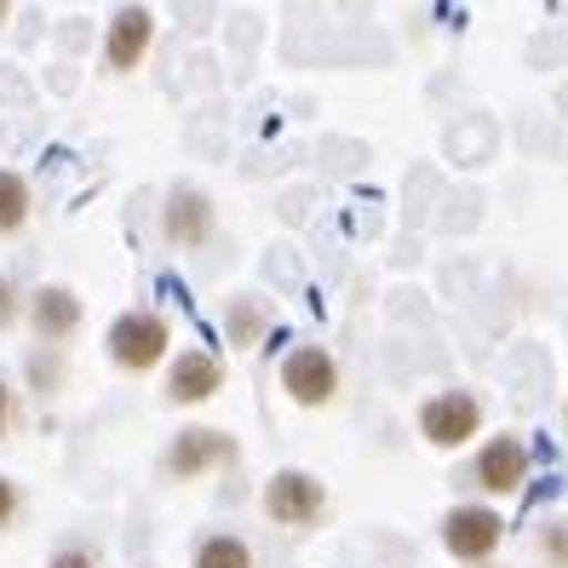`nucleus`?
<instances>
[{
	"label": "nucleus",
	"instance_id": "15",
	"mask_svg": "<svg viewBox=\"0 0 568 568\" xmlns=\"http://www.w3.org/2000/svg\"><path fill=\"white\" fill-rule=\"evenodd\" d=\"M540 557H546L551 568H568V523H562V517H551V523L540 528Z\"/></svg>",
	"mask_w": 568,
	"mask_h": 568
},
{
	"label": "nucleus",
	"instance_id": "1",
	"mask_svg": "<svg viewBox=\"0 0 568 568\" xmlns=\"http://www.w3.org/2000/svg\"><path fill=\"white\" fill-rule=\"evenodd\" d=\"M499 540H506V523H499V511H488V506H454L443 517V546L465 568H483Z\"/></svg>",
	"mask_w": 568,
	"mask_h": 568
},
{
	"label": "nucleus",
	"instance_id": "2",
	"mask_svg": "<svg viewBox=\"0 0 568 568\" xmlns=\"http://www.w3.org/2000/svg\"><path fill=\"white\" fill-rule=\"evenodd\" d=\"M166 322L155 316V311H126V316H115V327H110V356H115V367H126V374H150V367L166 356Z\"/></svg>",
	"mask_w": 568,
	"mask_h": 568
},
{
	"label": "nucleus",
	"instance_id": "8",
	"mask_svg": "<svg viewBox=\"0 0 568 568\" xmlns=\"http://www.w3.org/2000/svg\"><path fill=\"white\" fill-rule=\"evenodd\" d=\"M523 477H528V448H523V437H488V443L477 448V483H483L488 494H517Z\"/></svg>",
	"mask_w": 568,
	"mask_h": 568
},
{
	"label": "nucleus",
	"instance_id": "14",
	"mask_svg": "<svg viewBox=\"0 0 568 568\" xmlns=\"http://www.w3.org/2000/svg\"><path fill=\"white\" fill-rule=\"evenodd\" d=\"M258 333H264V316H258V305L236 298V305H230V339H236V345H253Z\"/></svg>",
	"mask_w": 568,
	"mask_h": 568
},
{
	"label": "nucleus",
	"instance_id": "11",
	"mask_svg": "<svg viewBox=\"0 0 568 568\" xmlns=\"http://www.w3.org/2000/svg\"><path fill=\"white\" fill-rule=\"evenodd\" d=\"M29 322H36L41 339H70L75 322H81V298L70 287H41L36 305H29Z\"/></svg>",
	"mask_w": 568,
	"mask_h": 568
},
{
	"label": "nucleus",
	"instance_id": "9",
	"mask_svg": "<svg viewBox=\"0 0 568 568\" xmlns=\"http://www.w3.org/2000/svg\"><path fill=\"white\" fill-rule=\"evenodd\" d=\"M150 36H155V18L144 7H121L110 23V41H104V63L110 70H132L150 52Z\"/></svg>",
	"mask_w": 568,
	"mask_h": 568
},
{
	"label": "nucleus",
	"instance_id": "19",
	"mask_svg": "<svg viewBox=\"0 0 568 568\" xmlns=\"http://www.w3.org/2000/svg\"><path fill=\"white\" fill-rule=\"evenodd\" d=\"M7 425H12V390L0 385V437H7Z\"/></svg>",
	"mask_w": 568,
	"mask_h": 568
},
{
	"label": "nucleus",
	"instance_id": "17",
	"mask_svg": "<svg viewBox=\"0 0 568 568\" xmlns=\"http://www.w3.org/2000/svg\"><path fill=\"white\" fill-rule=\"evenodd\" d=\"M12 511H18V494H12L7 477H0V523H12Z\"/></svg>",
	"mask_w": 568,
	"mask_h": 568
},
{
	"label": "nucleus",
	"instance_id": "21",
	"mask_svg": "<svg viewBox=\"0 0 568 568\" xmlns=\"http://www.w3.org/2000/svg\"><path fill=\"white\" fill-rule=\"evenodd\" d=\"M483 568H488V562H483Z\"/></svg>",
	"mask_w": 568,
	"mask_h": 568
},
{
	"label": "nucleus",
	"instance_id": "6",
	"mask_svg": "<svg viewBox=\"0 0 568 568\" xmlns=\"http://www.w3.org/2000/svg\"><path fill=\"white\" fill-rule=\"evenodd\" d=\"M236 459V443L224 437V430H179V443H173V454H166V471L173 477H207V471H219V465H230Z\"/></svg>",
	"mask_w": 568,
	"mask_h": 568
},
{
	"label": "nucleus",
	"instance_id": "18",
	"mask_svg": "<svg viewBox=\"0 0 568 568\" xmlns=\"http://www.w3.org/2000/svg\"><path fill=\"white\" fill-rule=\"evenodd\" d=\"M7 322H12V282L0 276V327H7Z\"/></svg>",
	"mask_w": 568,
	"mask_h": 568
},
{
	"label": "nucleus",
	"instance_id": "16",
	"mask_svg": "<svg viewBox=\"0 0 568 568\" xmlns=\"http://www.w3.org/2000/svg\"><path fill=\"white\" fill-rule=\"evenodd\" d=\"M52 568H92V557L70 546V551H58V557H52Z\"/></svg>",
	"mask_w": 568,
	"mask_h": 568
},
{
	"label": "nucleus",
	"instance_id": "7",
	"mask_svg": "<svg viewBox=\"0 0 568 568\" xmlns=\"http://www.w3.org/2000/svg\"><path fill=\"white\" fill-rule=\"evenodd\" d=\"M161 230H166V242H179V247H202V242L213 236V202H207L202 190L179 184L173 195H166Z\"/></svg>",
	"mask_w": 568,
	"mask_h": 568
},
{
	"label": "nucleus",
	"instance_id": "5",
	"mask_svg": "<svg viewBox=\"0 0 568 568\" xmlns=\"http://www.w3.org/2000/svg\"><path fill=\"white\" fill-rule=\"evenodd\" d=\"M282 390L298 408H322V403H333V390H339V367H333V356L322 345H298L282 362Z\"/></svg>",
	"mask_w": 568,
	"mask_h": 568
},
{
	"label": "nucleus",
	"instance_id": "4",
	"mask_svg": "<svg viewBox=\"0 0 568 568\" xmlns=\"http://www.w3.org/2000/svg\"><path fill=\"white\" fill-rule=\"evenodd\" d=\"M264 511H271V523H282V528H311L327 511V494L311 471H276L271 488H264Z\"/></svg>",
	"mask_w": 568,
	"mask_h": 568
},
{
	"label": "nucleus",
	"instance_id": "12",
	"mask_svg": "<svg viewBox=\"0 0 568 568\" xmlns=\"http://www.w3.org/2000/svg\"><path fill=\"white\" fill-rule=\"evenodd\" d=\"M195 568H253V551L236 534H213V540L195 546Z\"/></svg>",
	"mask_w": 568,
	"mask_h": 568
},
{
	"label": "nucleus",
	"instance_id": "13",
	"mask_svg": "<svg viewBox=\"0 0 568 568\" xmlns=\"http://www.w3.org/2000/svg\"><path fill=\"white\" fill-rule=\"evenodd\" d=\"M23 219H29V184L18 173H0V236H12Z\"/></svg>",
	"mask_w": 568,
	"mask_h": 568
},
{
	"label": "nucleus",
	"instance_id": "20",
	"mask_svg": "<svg viewBox=\"0 0 568 568\" xmlns=\"http://www.w3.org/2000/svg\"><path fill=\"white\" fill-rule=\"evenodd\" d=\"M0 18H7V7H0Z\"/></svg>",
	"mask_w": 568,
	"mask_h": 568
},
{
	"label": "nucleus",
	"instance_id": "10",
	"mask_svg": "<svg viewBox=\"0 0 568 568\" xmlns=\"http://www.w3.org/2000/svg\"><path fill=\"white\" fill-rule=\"evenodd\" d=\"M219 385H224V367L207 351H184L173 362V374H166V396H173V403H207Z\"/></svg>",
	"mask_w": 568,
	"mask_h": 568
},
{
	"label": "nucleus",
	"instance_id": "3",
	"mask_svg": "<svg viewBox=\"0 0 568 568\" xmlns=\"http://www.w3.org/2000/svg\"><path fill=\"white\" fill-rule=\"evenodd\" d=\"M477 425H483V403H477L471 390H443V396H430V403L419 408V437H425L430 448L471 443Z\"/></svg>",
	"mask_w": 568,
	"mask_h": 568
}]
</instances>
